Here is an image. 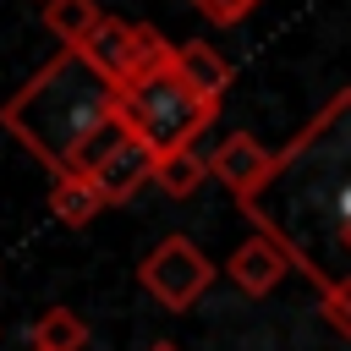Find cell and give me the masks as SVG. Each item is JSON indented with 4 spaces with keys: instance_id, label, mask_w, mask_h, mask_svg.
<instances>
[{
    "instance_id": "3",
    "label": "cell",
    "mask_w": 351,
    "mask_h": 351,
    "mask_svg": "<svg viewBox=\"0 0 351 351\" xmlns=\"http://www.w3.org/2000/svg\"><path fill=\"white\" fill-rule=\"evenodd\" d=\"M214 115H219V110H214L203 93L186 88V77L176 71V60L159 66V71H148V77H137L132 88H121V121H126L132 137H143L154 154H181V148H192V137L208 132Z\"/></svg>"
},
{
    "instance_id": "12",
    "label": "cell",
    "mask_w": 351,
    "mask_h": 351,
    "mask_svg": "<svg viewBox=\"0 0 351 351\" xmlns=\"http://www.w3.org/2000/svg\"><path fill=\"white\" fill-rule=\"evenodd\" d=\"M208 176H214L208 159H197L192 148H181V154H159V176H154V181H159L170 197H192Z\"/></svg>"
},
{
    "instance_id": "10",
    "label": "cell",
    "mask_w": 351,
    "mask_h": 351,
    "mask_svg": "<svg viewBox=\"0 0 351 351\" xmlns=\"http://www.w3.org/2000/svg\"><path fill=\"white\" fill-rule=\"evenodd\" d=\"M99 16H104V11H99L93 0H49V5H44V27H49L66 49H82L88 33L99 27Z\"/></svg>"
},
{
    "instance_id": "2",
    "label": "cell",
    "mask_w": 351,
    "mask_h": 351,
    "mask_svg": "<svg viewBox=\"0 0 351 351\" xmlns=\"http://www.w3.org/2000/svg\"><path fill=\"white\" fill-rule=\"evenodd\" d=\"M0 121L55 176H77L88 143L121 121V88L82 49H60L44 71L27 77V88L11 93Z\"/></svg>"
},
{
    "instance_id": "4",
    "label": "cell",
    "mask_w": 351,
    "mask_h": 351,
    "mask_svg": "<svg viewBox=\"0 0 351 351\" xmlns=\"http://www.w3.org/2000/svg\"><path fill=\"white\" fill-rule=\"evenodd\" d=\"M137 280H143V291H148L159 307L186 313V307L208 291L214 263L203 258V247H197V241H186V236H165V241L137 263Z\"/></svg>"
},
{
    "instance_id": "16",
    "label": "cell",
    "mask_w": 351,
    "mask_h": 351,
    "mask_svg": "<svg viewBox=\"0 0 351 351\" xmlns=\"http://www.w3.org/2000/svg\"><path fill=\"white\" fill-rule=\"evenodd\" d=\"M38 5H49V0H38Z\"/></svg>"
},
{
    "instance_id": "11",
    "label": "cell",
    "mask_w": 351,
    "mask_h": 351,
    "mask_svg": "<svg viewBox=\"0 0 351 351\" xmlns=\"http://www.w3.org/2000/svg\"><path fill=\"white\" fill-rule=\"evenodd\" d=\"M33 346H38V351H82V346H88V324H82V313H71V307H49V313L33 324Z\"/></svg>"
},
{
    "instance_id": "8",
    "label": "cell",
    "mask_w": 351,
    "mask_h": 351,
    "mask_svg": "<svg viewBox=\"0 0 351 351\" xmlns=\"http://www.w3.org/2000/svg\"><path fill=\"white\" fill-rule=\"evenodd\" d=\"M176 71L186 77L192 93H203V99L219 110V99H225V88H230V60H225L214 44H203V38L176 44Z\"/></svg>"
},
{
    "instance_id": "17",
    "label": "cell",
    "mask_w": 351,
    "mask_h": 351,
    "mask_svg": "<svg viewBox=\"0 0 351 351\" xmlns=\"http://www.w3.org/2000/svg\"><path fill=\"white\" fill-rule=\"evenodd\" d=\"M33 351H38V346H33Z\"/></svg>"
},
{
    "instance_id": "5",
    "label": "cell",
    "mask_w": 351,
    "mask_h": 351,
    "mask_svg": "<svg viewBox=\"0 0 351 351\" xmlns=\"http://www.w3.org/2000/svg\"><path fill=\"white\" fill-rule=\"evenodd\" d=\"M208 170L236 192V203H247L263 181H269V170H274V154L252 137V132H230L214 154H208Z\"/></svg>"
},
{
    "instance_id": "14",
    "label": "cell",
    "mask_w": 351,
    "mask_h": 351,
    "mask_svg": "<svg viewBox=\"0 0 351 351\" xmlns=\"http://www.w3.org/2000/svg\"><path fill=\"white\" fill-rule=\"evenodd\" d=\"M324 318H329L340 335H351V285H346V291H324Z\"/></svg>"
},
{
    "instance_id": "6",
    "label": "cell",
    "mask_w": 351,
    "mask_h": 351,
    "mask_svg": "<svg viewBox=\"0 0 351 351\" xmlns=\"http://www.w3.org/2000/svg\"><path fill=\"white\" fill-rule=\"evenodd\" d=\"M291 269H296V263H291V252H285L274 236H263V230H252V236L225 258V274H230L247 296H269Z\"/></svg>"
},
{
    "instance_id": "7",
    "label": "cell",
    "mask_w": 351,
    "mask_h": 351,
    "mask_svg": "<svg viewBox=\"0 0 351 351\" xmlns=\"http://www.w3.org/2000/svg\"><path fill=\"white\" fill-rule=\"evenodd\" d=\"M154 176H159V154H154L143 137H126V143L93 170V181H99V192H104L110 203H126V197H132L143 181H154Z\"/></svg>"
},
{
    "instance_id": "15",
    "label": "cell",
    "mask_w": 351,
    "mask_h": 351,
    "mask_svg": "<svg viewBox=\"0 0 351 351\" xmlns=\"http://www.w3.org/2000/svg\"><path fill=\"white\" fill-rule=\"evenodd\" d=\"M148 351H176V346H170V340H154V346H148Z\"/></svg>"
},
{
    "instance_id": "1",
    "label": "cell",
    "mask_w": 351,
    "mask_h": 351,
    "mask_svg": "<svg viewBox=\"0 0 351 351\" xmlns=\"http://www.w3.org/2000/svg\"><path fill=\"white\" fill-rule=\"evenodd\" d=\"M241 214L291 252L318 296L351 285V88H340L274 154L269 181Z\"/></svg>"
},
{
    "instance_id": "13",
    "label": "cell",
    "mask_w": 351,
    "mask_h": 351,
    "mask_svg": "<svg viewBox=\"0 0 351 351\" xmlns=\"http://www.w3.org/2000/svg\"><path fill=\"white\" fill-rule=\"evenodd\" d=\"M258 5H263V0H192V11L208 16L214 27H236V22H247Z\"/></svg>"
},
{
    "instance_id": "9",
    "label": "cell",
    "mask_w": 351,
    "mask_h": 351,
    "mask_svg": "<svg viewBox=\"0 0 351 351\" xmlns=\"http://www.w3.org/2000/svg\"><path fill=\"white\" fill-rule=\"evenodd\" d=\"M110 208V197L99 192V181L93 176H55V186H49V214L60 219V225H71V230H82L88 219H99Z\"/></svg>"
}]
</instances>
